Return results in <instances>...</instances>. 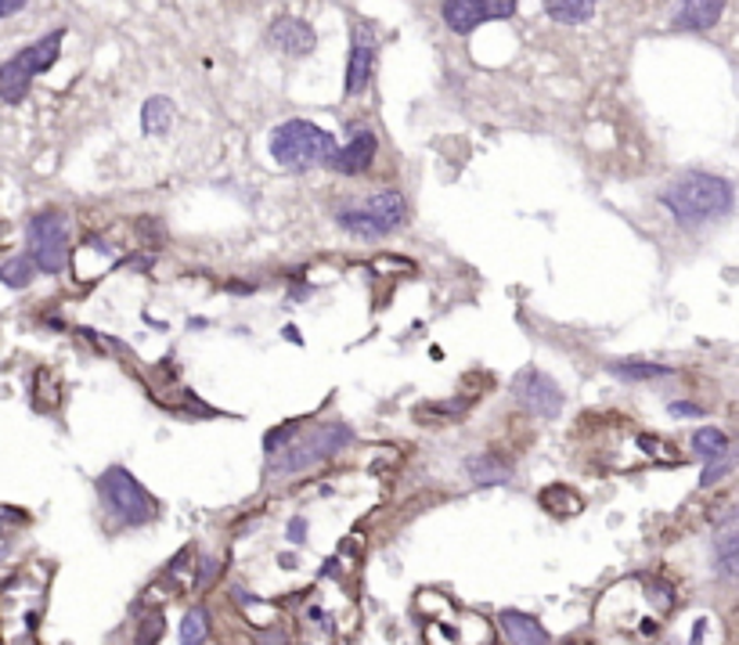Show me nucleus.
<instances>
[{"label":"nucleus","instance_id":"obj_1","mask_svg":"<svg viewBox=\"0 0 739 645\" xmlns=\"http://www.w3.org/2000/svg\"><path fill=\"white\" fill-rule=\"evenodd\" d=\"M660 202H664L681 224H708L732 213V185L718 174L692 169V174H681L675 185L660 195Z\"/></svg>","mask_w":739,"mask_h":645},{"label":"nucleus","instance_id":"obj_2","mask_svg":"<svg viewBox=\"0 0 739 645\" xmlns=\"http://www.w3.org/2000/svg\"><path fill=\"white\" fill-rule=\"evenodd\" d=\"M335 134L315 127L307 119H289L271 134V155L278 166L285 169H310V166H329L335 155Z\"/></svg>","mask_w":739,"mask_h":645},{"label":"nucleus","instance_id":"obj_3","mask_svg":"<svg viewBox=\"0 0 739 645\" xmlns=\"http://www.w3.org/2000/svg\"><path fill=\"white\" fill-rule=\"evenodd\" d=\"M405 217H408L405 195L386 188V191H375L365 206H343L335 213V224H340L343 231L357 235V239H383V235L397 231L400 224H405Z\"/></svg>","mask_w":739,"mask_h":645},{"label":"nucleus","instance_id":"obj_4","mask_svg":"<svg viewBox=\"0 0 739 645\" xmlns=\"http://www.w3.org/2000/svg\"><path fill=\"white\" fill-rule=\"evenodd\" d=\"M62 40H65V33L54 29L43 40L29 43L26 51H18L15 59H8L4 65H0V98H4L8 105H18V101L29 94L33 76L43 73V69H51V65L59 62Z\"/></svg>","mask_w":739,"mask_h":645},{"label":"nucleus","instance_id":"obj_5","mask_svg":"<svg viewBox=\"0 0 739 645\" xmlns=\"http://www.w3.org/2000/svg\"><path fill=\"white\" fill-rule=\"evenodd\" d=\"M354 433L346 422H324L315 426L304 440H296V444L282 447L278 455H271V472H304L310 466H318V461L340 455V451L351 444Z\"/></svg>","mask_w":739,"mask_h":645},{"label":"nucleus","instance_id":"obj_6","mask_svg":"<svg viewBox=\"0 0 739 645\" xmlns=\"http://www.w3.org/2000/svg\"><path fill=\"white\" fill-rule=\"evenodd\" d=\"M98 491H102L105 508L119 519V523L138 527V523H149V519L155 516V505H152L149 491H144V486L133 480L127 469L112 466L105 477L98 480Z\"/></svg>","mask_w":739,"mask_h":645},{"label":"nucleus","instance_id":"obj_7","mask_svg":"<svg viewBox=\"0 0 739 645\" xmlns=\"http://www.w3.org/2000/svg\"><path fill=\"white\" fill-rule=\"evenodd\" d=\"M29 260L33 267H40L43 275H62L69 264V228H65L62 213H40L29 220Z\"/></svg>","mask_w":739,"mask_h":645},{"label":"nucleus","instance_id":"obj_8","mask_svg":"<svg viewBox=\"0 0 739 645\" xmlns=\"http://www.w3.org/2000/svg\"><path fill=\"white\" fill-rule=\"evenodd\" d=\"M512 393H517V401L537 418H556L563 412V393H559L556 382L537 368L520 371L517 382H512Z\"/></svg>","mask_w":739,"mask_h":645},{"label":"nucleus","instance_id":"obj_9","mask_svg":"<svg viewBox=\"0 0 739 645\" xmlns=\"http://www.w3.org/2000/svg\"><path fill=\"white\" fill-rule=\"evenodd\" d=\"M512 15H517L512 0H484V4H476V0H451V4H444V22L455 33H473L480 22L512 18Z\"/></svg>","mask_w":739,"mask_h":645},{"label":"nucleus","instance_id":"obj_10","mask_svg":"<svg viewBox=\"0 0 739 645\" xmlns=\"http://www.w3.org/2000/svg\"><path fill=\"white\" fill-rule=\"evenodd\" d=\"M372 160H375V134L368 127H357L351 134V141H346L343 149H335L329 166L335 169V174L357 177V174H365V169L372 166Z\"/></svg>","mask_w":739,"mask_h":645},{"label":"nucleus","instance_id":"obj_11","mask_svg":"<svg viewBox=\"0 0 739 645\" xmlns=\"http://www.w3.org/2000/svg\"><path fill=\"white\" fill-rule=\"evenodd\" d=\"M372 59H375L372 29L357 26V33H354V51H351V65H346V94H361V90L368 87V76H372Z\"/></svg>","mask_w":739,"mask_h":645},{"label":"nucleus","instance_id":"obj_12","mask_svg":"<svg viewBox=\"0 0 739 645\" xmlns=\"http://www.w3.org/2000/svg\"><path fill=\"white\" fill-rule=\"evenodd\" d=\"M271 40H275L285 54H310V51H315V43H318L315 29H310L307 22H304V18H296V15L275 18Z\"/></svg>","mask_w":739,"mask_h":645},{"label":"nucleus","instance_id":"obj_13","mask_svg":"<svg viewBox=\"0 0 739 645\" xmlns=\"http://www.w3.org/2000/svg\"><path fill=\"white\" fill-rule=\"evenodd\" d=\"M501 631L512 645H548V631L537 624L534 617L517 614V609H506L501 614Z\"/></svg>","mask_w":739,"mask_h":645},{"label":"nucleus","instance_id":"obj_14","mask_svg":"<svg viewBox=\"0 0 739 645\" xmlns=\"http://www.w3.org/2000/svg\"><path fill=\"white\" fill-rule=\"evenodd\" d=\"M466 472H469V480L480 486H498V483L512 480V469L498 455H473L466 461Z\"/></svg>","mask_w":739,"mask_h":645},{"label":"nucleus","instance_id":"obj_15","mask_svg":"<svg viewBox=\"0 0 739 645\" xmlns=\"http://www.w3.org/2000/svg\"><path fill=\"white\" fill-rule=\"evenodd\" d=\"M725 11L722 0H700V4H681L675 11V29H711Z\"/></svg>","mask_w":739,"mask_h":645},{"label":"nucleus","instance_id":"obj_16","mask_svg":"<svg viewBox=\"0 0 739 645\" xmlns=\"http://www.w3.org/2000/svg\"><path fill=\"white\" fill-rule=\"evenodd\" d=\"M141 127L144 134H152V138H163L166 130L174 127V105H170V98H149L144 101V109H141Z\"/></svg>","mask_w":739,"mask_h":645},{"label":"nucleus","instance_id":"obj_17","mask_svg":"<svg viewBox=\"0 0 739 645\" xmlns=\"http://www.w3.org/2000/svg\"><path fill=\"white\" fill-rule=\"evenodd\" d=\"M692 447H697V455L718 461V458H729V437L722 433V429L714 426H703L692 433Z\"/></svg>","mask_w":739,"mask_h":645},{"label":"nucleus","instance_id":"obj_18","mask_svg":"<svg viewBox=\"0 0 739 645\" xmlns=\"http://www.w3.org/2000/svg\"><path fill=\"white\" fill-rule=\"evenodd\" d=\"M610 371L624 382H646V379H664L671 376V368L664 365H649V361H617V365H610Z\"/></svg>","mask_w":739,"mask_h":645},{"label":"nucleus","instance_id":"obj_19","mask_svg":"<svg viewBox=\"0 0 739 645\" xmlns=\"http://www.w3.org/2000/svg\"><path fill=\"white\" fill-rule=\"evenodd\" d=\"M545 11H548V18L577 26V22H588L596 15V4H588V0H566V4H559V0H552V4H545Z\"/></svg>","mask_w":739,"mask_h":645},{"label":"nucleus","instance_id":"obj_20","mask_svg":"<svg viewBox=\"0 0 739 645\" xmlns=\"http://www.w3.org/2000/svg\"><path fill=\"white\" fill-rule=\"evenodd\" d=\"M33 260L29 256H11L0 264V281H4L8 289H26L29 281H33Z\"/></svg>","mask_w":739,"mask_h":645},{"label":"nucleus","instance_id":"obj_21","mask_svg":"<svg viewBox=\"0 0 739 645\" xmlns=\"http://www.w3.org/2000/svg\"><path fill=\"white\" fill-rule=\"evenodd\" d=\"M209 635V620H206V609H188L184 614V624H181V645H203Z\"/></svg>","mask_w":739,"mask_h":645},{"label":"nucleus","instance_id":"obj_22","mask_svg":"<svg viewBox=\"0 0 739 645\" xmlns=\"http://www.w3.org/2000/svg\"><path fill=\"white\" fill-rule=\"evenodd\" d=\"M718 556H722V573L725 577H736V523L729 519L718 538Z\"/></svg>","mask_w":739,"mask_h":645},{"label":"nucleus","instance_id":"obj_23","mask_svg":"<svg viewBox=\"0 0 739 645\" xmlns=\"http://www.w3.org/2000/svg\"><path fill=\"white\" fill-rule=\"evenodd\" d=\"M296 429H300V422H285L282 429H271V433H267V440H264V444H267V455H278V451L285 447V440L293 437Z\"/></svg>","mask_w":739,"mask_h":645},{"label":"nucleus","instance_id":"obj_24","mask_svg":"<svg viewBox=\"0 0 739 645\" xmlns=\"http://www.w3.org/2000/svg\"><path fill=\"white\" fill-rule=\"evenodd\" d=\"M729 469H732V458H718V461H714V466H708V469H703L700 483H703V486L718 483V480H722V477H725V472H729Z\"/></svg>","mask_w":739,"mask_h":645},{"label":"nucleus","instance_id":"obj_25","mask_svg":"<svg viewBox=\"0 0 739 645\" xmlns=\"http://www.w3.org/2000/svg\"><path fill=\"white\" fill-rule=\"evenodd\" d=\"M289 541H293V545H304V541H307V519L304 516L289 519Z\"/></svg>","mask_w":739,"mask_h":645},{"label":"nucleus","instance_id":"obj_26","mask_svg":"<svg viewBox=\"0 0 739 645\" xmlns=\"http://www.w3.org/2000/svg\"><path fill=\"white\" fill-rule=\"evenodd\" d=\"M667 412L675 415V418H700V415H703V407L689 404V401H675V404L667 407Z\"/></svg>","mask_w":739,"mask_h":645},{"label":"nucleus","instance_id":"obj_27","mask_svg":"<svg viewBox=\"0 0 739 645\" xmlns=\"http://www.w3.org/2000/svg\"><path fill=\"white\" fill-rule=\"evenodd\" d=\"M15 11H22V0H0V18L15 15Z\"/></svg>","mask_w":739,"mask_h":645},{"label":"nucleus","instance_id":"obj_28","mask_svg":"<svg viewBox=\"0 0 739 645\" xmlns=\"http://www.w3.org/2000/svg\"><path fill=\"white\" fill-rule=\"evenodd\" d=\"M260 645H289L282 631H267V635H260Z\"/></svg>","mask_w":739,"mask_h":645}]
</instances>
